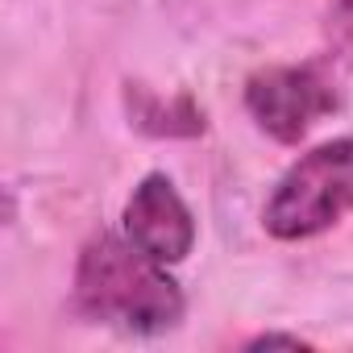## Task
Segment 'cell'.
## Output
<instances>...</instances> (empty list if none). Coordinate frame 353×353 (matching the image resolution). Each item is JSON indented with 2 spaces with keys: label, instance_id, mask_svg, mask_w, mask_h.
Listing matches in <instances>:
<instances>
[{
  "label": "cell",
  "instance_id": "4",
  "mask_svg": "<svg viewBox=\"0 0 353 353\" xmlns=\"http://www.w3.org/2000/svg\"><path fill=\"white\" fill-rule=\"evenodd\" d=\"M125 237L158 258L162 266L166 262H183L192 254V241H196V221L188 212V204L179 200L174 183L166 174H150V179L137 183V192L129 196L125 204Z\"/></svg>",
  "mask_w": 353,
  "mask_h": 353
},
{
  "label": "cell",
  "instance_id": "5",
  "mask_svg": "<svg viewBox=\"0 0 353 353\" xmlns=\"http://www.w3.org/2000/svg\"><path fill=\"white\" fill-rule=\"evenodd\" d=\"M328 38H332V50H336L345 63H353V0H332Z\"/></svg>",
  "mask_w": 353,
  "mask_h": 353
},
{
  "label": "cell",
  "instance_id": "3",
  "mask_svg": "<svg viewBox=\"0 0 353 353\" xmlns=\"http://www.w3.org/2000/svg\"><path fill=\"white\" fill-rule=\"evenodd\" d=\"M245 108L274 141L291 145L336 108V88L320 67H270L245 83Z\"/></svg>",
  "mask_w": 353,
  "mask_h": 353
},
{
  "label": "cell",
  "instance_id": "2",
  "mask_svg": "<svg viewBox=\"0 0 353 353\" xmlns=\"http://www.w3.org/2000/svg\"><path fill=\"white\" fill-rule=\"evenodd\" d=\"M353 212V137L324 141L303 154L266 204V229L283 241H303Z\"/></svg>",
  "mask_w": 353,
  "mask_h": 353
},
{
  "label": "cell",
  "instance_id": "1",
  "mask_svg": "<svg viewBox=\"0 0 353 353\" xmlns=\"http://www.w3.org/2000/svg\"><path fill=\"white\" fill-rule=\"evenodd\" d=\"M75 295L88 316L125 324L133 332H162L183 316V295L166 279L162 262L112 233H100L83 250Z\"/></svg>",
  "mask_w": 353,
  "mask_h": 353
},
{
  "label": "cell",
  "instance_id": "6",
  "mask_svg": "<svg viewBox=\"0 0 353 353\" xmlns=\"http://www.w3.org/2000/svg\"><path fill=\"white\" fill-rule=\"evenodd\" d=\"M258 345H291V349H299L303 341H299V336H270V332H266V336L254 341V349H258Z\"/></svg>",
  "mask_w": 353,
  "mask_h": 353
}]
</instances>
